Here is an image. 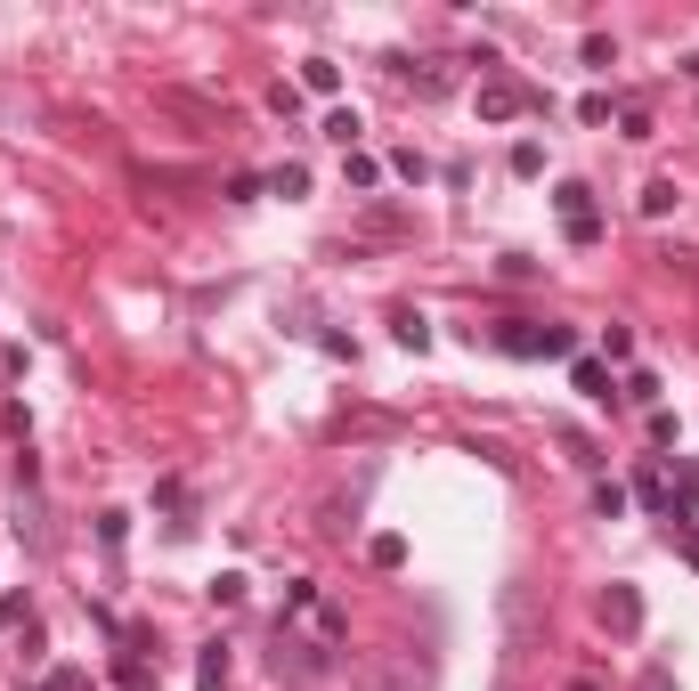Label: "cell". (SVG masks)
Instances as JSON below:
<instances>
[{"mask_svg": "<svg viewBox=\"0 0 699 691\" xmlns=\"http://www.w3.org/2000/svg\"><path fill=\"white\" fill-rule=\"evenodd\" d=\"M488 342H496L504 358H569V350H578V334H569V326H545V318H504V326H488Z\"/></svg>", "mask_w": 699, "mask_h": 691, "instance_id": "obj_1", "label": "cell"}, {"mask_svg": "<svg viewBox=\"0 0 699 691\" xmlns=\"http://www.w3.org/2000/svg\"><path fill=\"white\" fill-rule=\"evenodd\" d=\"M553 212H561V236L569 244H602V212H594V187L586 179H561L553 187Z\"/></svg>", "mask_w": 699, "mask_h": 691, "instance_id": "obj_2", "label": "cell"}, {"mask_svg": "<svg viewBox=\"0 0 699 691\" xmlns=\"http://www.w3.org/2000/svg\"><path fill=\"white\" fill-rule=\"evenodd\" d=\"M602 618H610V635H643V594H634V586H610V594H602Z\"/></svg>", "mask_w": 699, "mask_h": 691, "instance_id": "obj_3", "label": "cell"}, {"mask_svg": "<svg viewBox=\"0 0 699 691\" xmlns=\"http://www.w3.org/2000/svg\"><path fill=\"white\" fill-rule=\"evenodd\" d=\"M269 667L277 675H293V683H309L317 667H326V659H317V643H293V635H277V651H269Z\"/></svg>", "mask_w": 699, "mask_h": 691, "instance_id": "obj_4", "label": "cell"}, {"mask_svg": "<svg viewBox=\"0 0 699 691\" xmlns=\"http://www.w3.org/2000/svg\"><path fill=\"white\" fill-rule=\"evenodd\" d=\"M521 106H529V98H521L513 82H496V90H480V114H488V122H513Z\"/></svg>", "mask_w": 699, "mask_h": 691, "instance_id": "obj_5", "label": "cell"}, {"mask_svg": "<svg viewBox=\"0 0 699 691\" xmlns=\"http://www.w3.org/2000/svg\"><path fill=\"white\" fill-rule=\"evenodd\" d=\"M301 90L334 98V90H342V66H334V57H309V66H301Z\"/></svg>", "mask_w": 699, "mask_h": 691, "instance_id": "obj_6", "label": "cell"}, {"mask_svg": "<svg viewBox=\"0 0 699 691\" xmlns=\"http://www.w3.org/2000/svg\"><path fill=\"white\" fill-rule=\"evenodd\" d=\"M569 383H578L586 399H610V366H602V358H578V366H569Z\"/></svg>", "mask_w": 699, "mask_h": 691, "instance_id": "obj_7", "label": "cell"}, {"mask_svg": "<svg viewBox=\"0 0 699 691\" xmlns=\"http://www.w3.org/2000/svg\"><path fill=\"white\" fill-rule=\"evenodd\" d=\"M196 691H228V651H220V643L196 659Z\"/></svg>", "mask_w": 699, "mask_h": 691, "instance_id": "obj_8", "label": "cell"}, {"mask_svg": "<svg viewBox=\"0 0 699 691\" xmlns=\"http://www.w3.org/2000/svg\"><path fill=\"white\" fill-rule=\"evenodd\" d=\"M326 139H334V147H342V155H350V147H358V114H350V106H334V114H326Z\"/></svg>", "mask_w": 699, "mask_h": 691, "instance_id": "obj_9", "label": "cell"}, {"mask_svg": "<svg viewBox=\"0 0 699 691\" xmlns=\"http://www.w3.org/2000/svg\"><path fill=\"white\" fill-rule=\"evenodd\" d=\"M626 399H634V407H659V374L634 366V374H626Z\"/></svg>", "mask_w": 699, "mask_h": 691, "instance_id": "obj_10", "label": "cell"}, {"mask_svg": "<svg viewBox=\"0 0 699 691\" xmlns=\"http://www.w3.org/2000/svg\"><path fill=\"white\" fill-rule=\"evenodd\" d=\"M586 66H594V74L618 66V41H610V33H586Z\"/></svg>", "mask_w": 699, "mask_h": 691, "instance_id": "obj_11", "label": "cell"}, {"mask_svg": "<svg viewBox=\"0 0 699 691\" xmlns=\"http://www.w3.org/2000/svg\"><path fill=\"white\" fill-rule=\"evenodd\" d=\"M643 212H651V220L675 212V179H651V187H643Z\"/></svg>", "mask_w": 699, "mask_h": 691, "instance_id": "obj_12", "label": "cell"}, {"mask_svg": "<svg viewBox=\"0 0 699 691\" xmlns=\"http://www.w3.org/2000/svg\"><path fill=\"white\" fill-rule=\"evenodd\" d=\"M269 187H277V196H309V171H301V163H277Z\"/></svg>", "mask_w": 699, "mask_h": 691, "instance_id": "obj_13", "label": "cell"}, {"mask_svg": "<svg viewBox=\"0 0 699 691\" xmlns=\"http://www.w3.org/2000/svg\"><path fill=\"white\" fill-rule=\"evenodd\" d=\"M594 513H602V521H618V513H626V488H618V480H602V488H594Z\"/></svg>", "mask_w": 699, "mask_h": 691, "instance_id": "obj_14", "label": "cell"}, {"mask_svg": "<svg viewBox=\"0 0 699 691\" xmlns=\"http://www.w3.org/2000/svg\"><path fill=\"white\" fill-rule=\"evenodd\" d=\"M513 171H521V179H537V171H545V147H537V139H521V147H513Z\"/></svg>", "mask_w": 699, "mask_h": 691, "instance_id": "obj_15", "label": "cell"}, {"mask_svg": "<svg viewBox=\"0 0 699 691\" xmlns=\"http://www.w3.org/2000/svg\"><path fill=\"white\" fill-rule=\"evenodd\" d=\"M391 334H399V342H407V350H423V342H431V326H423V318H415V309H407V318H399V326H391Z\"/></svg>", "mask_w": 699, "mask_h": 691, "instance_id": "obj_16", "label": "cell"}, {"mask_svg": "<svg viewBox=\"0 0 699 691\" xmlns=\"http://www.w3.org/2000/svg\"><path fill=\"white\" fill-rule=\"evenodd\" d=\"M212 602H220V610H236V602H244V578H236V570H228V578H212Z\"/></svg>", "mask_w": 699, "mask_h": 691, "instance_id": "obj_17", "label": "cell"}, {"mask_svg": "<svg viewBox=\"0 0 699 691\" xmlns=\"http://www.w3.org/2000/svg\"><path fill=\"white\" fill-rule=\"evenodd\" d=\"M41 691H82V675H74V667H57V675H49Z\"/></svg>", "mask_w": 699, "mask_h": 691, "instance_id": "obj_18", "label": "cell"}, {"mask_svg": "<svg viewBox=\"0 0 699 691\" xmlns=\"http://www.w3.org/2000/svg\"><path fill=\"white\" fill-rule=\"evenodd\" d=\"M643 691H675V683H667V675H659V667H651V675H643Z\"/></svg>", "mask_w": 699, "mask_h": 691, "instance_id": "obj_19", "label": "cell"}]
</instances>
